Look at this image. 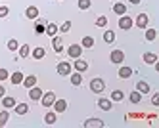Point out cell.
I'll list each match as a JSON object with an SVG mask.
<instances>
[{"label": "cell", "mask_w": 159, "mask_h": 128, "mask_svg": "<svg viewBox=\"0 0 159 128\" xmlns=\"http://www.w3.org/2000/svg\"><path fill=\"white\" fill-rule=\"evenodd\" d=\"M81 46H83V48H92V46H94V38L92 37H84L83 42H81Z\"/></svg>", "instance_id": "30"}, {"label": "cell", "mask_w": 159, "mask_h": 128, "mask_svg": "<svg viewBox=\"0 0 159 128\" xmlns=\"http://www.w3.org/2000/svg\"><path fill=\"white\" fill-rule=\"evenodd\" d=\"M2 105H4V109H12V107L16 105V99H14L12 96H4V98H2Z\"/></svg>", "instance_id": "19"}, {"label": "cell", "mask_w": 159, "mask_h": 128, "mask_svg": "<svg viewBox=\"0 0 159 128\" xmlns=\"http://www.w3.org/2000/svg\"><path fill=\"white\" fill-rule=\"evenodd\" d=\"M90 90H92L94 94H102V92L106 90V82L102 78H92L90 80Z\"/></svg>", "instance_id": "1"}, {"label": "cell", "mask_w": 159, "mask_h": 128, "mask_svg": "<svg viewBox=\"0 0 159 128\" xmlns=\"http://www.w3.org/2000/svg\"><path fill=\"white\" fill-rule=\"evenodd\" d=\"M17 48H19V42H17L16 38H10V40H8V50H12V52H16Z\"/></svg>", "instance_id": "33"}, {"label": "cell", "mask_w": 159, "mask_h": 128, "mask_svg": "<svg viewBox=\"0 0 159 128\" xmlns=\"http://www.w3.org/2000/svg\"><path fill=\"white\" fill-rule=\"evenodd\" d=\"M10 80H12V84H14V86L21 84V82H23V73H21V71H16L12 77H10Z\"/></svg>", "instance_id": "17"}, {"label": "cell", "mask_w": 159, "mask_h": 128, "mask_svg": "<svg viewBox=\"0 0 159 128\" xmlns=\"http://www.w3.org/2000/svg\"><path fill=\"white\" fill-rule=\"evenodd\" d=\"M14 109H16V113L19 115V117H21V115H27V113H29V105H27V103H16Z\"/></svg>", "instance_id": "13"}, {"label": "cell", "mask_w": 159, "mask_h": 128, "mask_svg": "<svg viewBox=\"0 0 159 128\" xmlns=\"http://www.w3.org/2000/svg\"><path fill=\"white\" fill-rule=\"evenodd\" d=\"M71 84H73V86H81V84H83V75L79 73V71H77L75 75H71Z\"/></svg>", "instance_id": "24"}, {"label": "cell", "mask_w": 159, "mask_h": 128, "mask_svg": "<svg viewBox=\"0 0 159 128\" xmlns=\"http://www.w3.org/2000/svg\"><path fill=\"white\" fill-rule=\"evenodd\" d=\"M44 33H46L48 37H56V33H58V25H56V23H48L46 29H44Z\"/></svg>", "instance_id": "22"}, {"label": "cell", "mask_w": 159, "mask_h": 128, "mask_svg": "<svg viewBox=\"0 0 159 128\" xmlns=\"http://www.w3.org/2000/svg\"><path fill=\"white\" fill-rule=\"evenodd\" d=\"M109 60H111V63H123V60H125V52L123 50H113L111 54H109Z\"/></svg>", "instance_id": "5"}, {"label": "cell", "mask_w": 159, "mask_h": 128, "mask_svg": "<svg viewBox=\"0 0 159 128\" xmlns=\"http://www.w3.org/2000/svg\"><path fill=\"white\" fill-rule=\"evenodd\" d=\"M10 121V115H8V111L4 109V111H0V128L2 126H6V122Z\"/></svg>", "instance_id": "28"}, {"label": "cell", "mask_w": 159, "mask_h": 128, "mask_svg": "<svg viewBox=\"0 0 159 128\" xmlns=\"http://www.w3.org/2000/svg\"><path fill=\"white\" fill-rule=\"evenodd\" d=\"M67 55L73 57V60L81 57V55H83V46H81V44H71L69 48H67Z\"/></svg>", "instance_id": "3"}, {"label": "cell", "mask_w": 159, "mask_h": 128, "mask_svg": "<svg viewBox=\"0 0 159 128\" xmlns=\"http://www.w3.org/2000/svg\"><path fill=\"white\" fill-rule=\"evenodd\" d=\"M129 99L132 101V103H140L142 101V94L138 90H134V92H130V96H129Z\"/></svg>", "instance_id": "26"}, {"label": "cell", "mask_w": 159, "mask_h": 128, "mask_svg": "<svg viewBox=\"0 0 159 128\" xmlns=\"http://www.w3.org/2000/svg\"><path fill=\"white\" fill-rule=\"evenodd\" d=\"M44 29H46V25H44V23H37V25H35V33H37V34H42Z\"/></svg>", "instance_id": "38"}, {"label": "cell", "mask_w": 159, "mask_h": 128, "mask_svg": "<svg viewBox=\"0 0 159 128\" xmlns=\"http://www.w3.org/2000/svg\"><path fill=\"white\" fill-rule=\"evenodd\" d=\"M104 40H106L107 44H113V42H115V33H113V31H109V29H107V31L104 33Z\"/></svg>", "instance_id": "27"}, {"label": "cell", "mask_w": 159, "mask_h": 128, "mask_svg": "<svg viewBox=\"0 0 159 128\" xmlns=\"http://www.w3.org/2000/svg\"><path fill=\"white\" fill-rule=\"evenodd\" d=\"M56 69H58V73H60V75H63V77L71 75V63H67V61H60Z\"/></svg>", "instance_id": "6"}, {"label": "cell", "mask_w": 159, "mask_h": 128, "mask_svg": "<svg viewBox=\"0 0 159 128\" xmlns=\"http://www.w3.org/2000/svg\"><path fill=\"white\" fill-rule=\"evenodd\" d=\"M96 25H98V27H106V25H107V17L100 15V17L96 19Z\"/></svg>", "instance_id": "36"}, {"label": "cell", "mask_w": 159, "mask_h": 128, "mask_svg": "<svg viewBox=\"0 0 159 128\" xmlns=\"http://www.w3.org/2000/svg\"><path fill=\"white\" fill-rule=\"evenodd\" d=\"M54 52L56 54H61L63 52V42L60 37H54Z\"/></svg>", "instance_id": "20"}, {"label": "cell", "mask_w": 159, "mask_h": 128, "mask_svg": "<svg viewBox=\"0 0 159 128\" xmlns=\"http://www.w3.org/2000/svg\"><path fill=\"white\" fill-rule=\"evenodd\" d=\"M113 14H117V15H125V14H127V6H125L123 2L113 4Z\"/></svg>", "instance_id": "14"}, {"label": "cell", "mask_w": 159, "mask_h": 128, "mask_svg": "<svg viewBox=\"0 0 159 128\" xmlns=\"http://www.w3.org/2000/svg\"><path fill=\"white\" fill-rule=\"evenodd\" d=\"M119 77L121 78H130L132 77V69L130 67H121L119 69Z\"/></svg>", "instance_id": "23"}, {"label": "cell", "mask_w": 159, "mask_h": 128, "mask_svg": "<svg viewBox=\"0 0 159 128\" xmlns=\"http://www.w3.org/2000/svg\"><path fill=\"white\" fill-rule=\"evenodd\" d=\"M152 103H153V105H159V94H153L152 96Z\"/></svg>", "instance_id": "41"}, {"label": "cell", "mask_w": 159, "mask_h": 128, "mask_svg": "<svg viewBox=\"0 0 159 128\" xmlns=\"http://www.w3.org/2000/svg\"><path fill=\"white\" fill-rule=\"evenodd\" d=\"M25 15H27L29 19H37V17H39V8H37V6H29V8L25 10Z\"/></svg>", "instance_id": "15"}, {"label": "cell", "mask_w": 159, "mask_h": 128, "mask_svg": "<svg viewBox=\"0 0 159 128\" xmlns=\"http://www.w3.org/2000/svg\"><path fill=\"white\" fill-rule=\"evenodd\" d=\"M130 4H140V0H129Z\"/></svg>", "instance_id": "43"}, {"label": "cell", "mask_w": 159, "mask_h": 128, "mask_svg": "<svg viewBox=\"0 0 159 128\" xmlns=\"http://www.w3.org/2000/svg\"><path fill=\"white\" fill-rule=\"evenodd\" d=\"M54 101H56V94H54V92H44L42 98H40L42 107H52V105H54Z\"/></svg>", "instance_id": "2"}, {"label": "cell", "mask_w": 159, "mask_h": 128, "mask_svg": "<svg viewBox=\"0 0 159 128\" xmlns=\"http://www.w3.org/2000/svg\"><path fill=\"white\" fill-rule=\"evenodd\" d=\"M132 25H134V21L125 14V15H121L119 17V27L123 29V31H129V29H132Z\"/></svg>", "instance_id": "4"}, {"label": "cell", "mask_w": 159, "mask_h": 128, "mask_svg": "<svg viewBox=\"0 0 159 128\" xmlns=\"http://www.w3.org/2000/svg\"><path fill=\"white\" fill-rule=\"evenodd\" d=\"M148 21H150V17H148L146 14H138V17H136V27H138V29H146Z\"/></svg>", "instance_id": "9"}, {"label": "cell", "mask_w": 159, "mask_h": 128, "mask_svg": "<svg viewBox=\"0 0 159 128\" xmlns=\"http://www.w3.org/2000/svg\"><path fill=\"white\" fill-rule=\"evenodd\" d=\"M69 29H71V21H65L61 27H58V31H61V33H69Z\"/></svg>", "instance_id": "37"}, {"label": "cell", "mask_w": 159, "mask_h": 128, "mask_svg": "<svg viewBox=\"0 0 159 128\" xmlns=\"http://www.w3.org/2000/svg\"><path fill=\"white\" fill-rule=\"evenodd\" d=\"M73 65H75V69H77L79 73H84L86 69H88V63H86L84 60H81V57H77V60H75V63H73Z\"/></svg>", "instance_id": "10"}, {"label": "cell", "mask_w": 159, "mask_h": 128, "mask_svg": "<svg viewBox=\"0 0 159 128\" xmlns=\"http://www.w3.org/2000/svg\"><path fill=\"white\" fill-rule=\"evenodd\" d=\"M98 107L102 109V111H111V99H106V98H102V99H98Z\"/></svg>", "instance_id": "12"}, {"label": "cell", "mask_w": 159, "mask_h": 128, "mask_svg": "<svg viewBox=\"0 0 159 128\" xmlns=\"http://www.w3.org/2000/svg\"><path fill=\"white\" fill-rule=\"evenodd\" d=\"M44 122H46V124H54L56 122V113H46V115H44Z\"/></svg>", "instance_id": "34"}, {"label": "cell", "mask_w": 159, "mask_h": 128, "mask_svg": "<svg viewBox=\"0 0 159 128\" xmlns=\"http://www.w3.org/2000/svg\"><path fill=\"white\" fill-rule=\"evenodd\" d=\"M83 126L84 128H102V126H104V121H100V119H88V121H84Z\"/></svg>", "instance_id": "8"}, {"label": "cell", "mask_w": 159, "mask_h": 128, "mask_svg": "<svg viewBox=\"0 0 159 128\" xmlns=\"http://www.w3.org/2000/svg\"><path fill=\"white\" fill-rule=\"evenodd\" d=\"M123 98H125V94H123L121 90H113L111 92V101H121Z\"/></svg>", "instance_id": "29"}, {"label": "cell", "mask_w": 159, "mask_h": 128, "mask_svg": "<svg viewBox=\"0 0 159 128\" xmlns=\"http://www.w3.org/2000/svg\"><path fill=\"white\" fill-rule=\"evenodd\" d=\"M90 4H92V0H79V8L81 10H88Z\"/></svg>", "instance_id": "35"}, {"label": "cell", "mask_w": 159, "mask_h": 128, "mask_svg": "<svg viewBox=\"0 0 159 128\" xmlns=\"http://www.w3.org/2000/svg\"><path fill=\"white\" fill-rule=\"evenodd\" d=\"M65 109H67V101L65 99H56L54 101V111L56 113H63Z\"/></svg>", "instance_id": "11"}, {"label": "cell", "mask_w": 159, "mask_h": 128, "mask_svg": "<svg viewBox=\"0 0 159 128\" xmlns=\"http://www.w3.org/2000/svg\"><path fill=\"white\" fill-rule=\"evenodd\" d=\"M136 90H138L140 94H148V92H150V84L144 82V80H138V82H136Z\"/></svg>", "instance_id": "18"}, {"label": "cell", "mask_w": 159, "mask_h": 128, "mask_svg": "<svg viewBox=\"0 0 159 128\" xmlns=\"http://www.w3.org/2000/svg\"><path fill=\"white\" fill-rule=\"evenodd\" d=\"M4 96H6V88L0 84V98H4Z\"/></svg>", "instance_id": "42"}, {"label": "cell", "mask_w": 159, "mask_h": 128, "mask_svg": "<svg viewBox=\"0 0 159 128\" xmlns=\"http://www.w3.org/2000/svg\"><path fill=\"white\" fill-rule=\"evenodd\" d=\"M17 50H19V57H23V60H25V57H27V55L31 54V48H29L27 44H21Z\"/></svg>", "instance_id": "25"}, {"label": "cell", "mask_w": 159, "mask_h": 128, "mask_svg": "<svg viewBox=\"0 0 159 128\" xmlns=\"http://www.w3.org/2000/svg\"><path fill=\"white\" fill-rule=\"evenodd\" d=\"M10 14V8L8 6H0V17H8Z\"/></svg>", "instance_id": "39"}, {"label": "cell", "mask_w": 159, "mask_h": 128, "mask_svg": "<svg viewBox=\"0 0 159 128\" xmlns=\"http://www.w3.org/2000/svg\"><path fill=\"white\" fill-rule=\"evenodd\" d=\"M42 94H44V92L35 84V86H33V88H29V98L33 99V101H37V99H40L42 98Z\"/></svg>", "instance_id": "7"}, {"label": "cell", "mask_w": 159, "mask_h": 128, "mask_svg": "<svg viewBox=\"0 0 159 128\" xmlns=\"http://www.w3.org/2000/svg\"><path fill=\"white\" fill-rule=\"evenodd\" d=\"M44 54H46V52H44V48H40V46L33 50V57H35V60H42V57H44Z\"/></svg>", "instance_id": "31"}, {"label": "cell", "mask_w": 159, "mask_h": 128, "mask_svg": "<svg viewBox=\"0 0 159 128\" xmlns=\"http://www.w3.org/2000/svg\"><path fill=\"white\" fill-rule=\"evenodd\" d=\"M155 61H157V55H155V54H152V52H146V54H144V63L153 65Z\"/></svg>", "instance_id": "21"}, {"label": "cell", "mask_w": 159, "mask_h": 128, "mask_svg": "<svg viewBox=\"0 0 159 128\" xmlns=\"http://www.w3.org/2000/svg\"><path fill=\"white\" fill-rule=\"evenodd\" d=\"M21 84H25V88H33L37 84V77L35 75H29V77H23V82Z\"/></svg>", "instance_id": "16"}, {"label": "cell", "mask_w": 159, "mask_h": 128, "mask_svg": "<svg viewBox=\"0 0 159 128\" xmlns=\"http://www.w3.org/2000/svg\"><path fill=\"white\" fill-rule=\"evenodd\" d=\"M155 37H157V31H155V29H148V31H146V40L152 42V40H155Z\"/></svg>", "instance_id": "32"}, {"label": "cell", "mask_w": 159, "mask_h": 128, "mask_svg": "<svg viewBox=\"0 0 159 128\" xmlns=\"http://www.w3.org/2000/svg\"><path fill=\"white\" fill-rule=\"evenodd\" d=\"M10 77V73L6 71V69H0V82H2V80H6Z\"/></svg>", "instance_id": "40"}]
</instances>
